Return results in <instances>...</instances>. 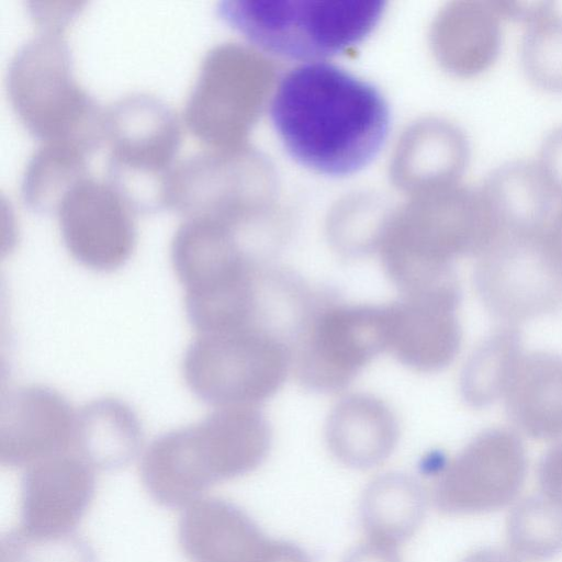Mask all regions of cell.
<instances>
[{
    "label": "cell",
    "instance_id": "obj_1",
    "mask_svg": "<svg viewBox=\"0 0 562 562\" xmlns=\"http://www.w3.org/2000/svg\"><path fill=\"white\" fill-rule=\"evenodd\" d=\"M271 125L302 167L342 178L369 166L391 126V111L371 82L328 60L304 63L278 81L269 103Z\"/></svg>",
    "mask_w": 562,
    "mask_h": 562
},
{
    "label": "cell",
    "instance_id": "obj_2",
    "mask_svg": "<svg viewBox=\"0 0 562 562\" xmlns=\"http://www.w3.org/2000/svg\"><path fill=\"white\" fill-rule=\"evenodd\" d=\"M385 10L382 0H221L218 16L259 50L324 61L362 43Z\"/></svg>",
    "mask_w": 562,
    "mask_h": 562
},
{
    "label": "cell",
    "instance_id": "obj_3",
    "mask_svg": "<svg viewBox=\"0 0 562 562\" xmlns=\"http://www.w3.org/2000/svg\"><path fill=\"white\" fill-rule=\"evenodd\" d=\"M7 91L21 124L41 142L102 143V110L72 74L65 32L40 30L13 54Z\"/></svg>",
    "mask_w": 562,
    "mask_h": 562
},
{
    "label": "cell",
    "instance_id": "obj_4",
    "mask_svg": "<svg viewBox=\"0 0 562 562\" xmlns=\"http://www.w3.org/2000/svg\"><path fill=\"white\" fill-rule=\"evenodd\" d=\"M290 368L289 344L257 324L196 334L181 363L188 389L215 408L256 406L281 387Z\"/></svg>",
    "mask_w": 562,
    "mask_h": 562
},
{
    "label": "cell",
    "instance_id": "obj_5",
    "mask_svg": "<svg viewBox=\"0 0 562 562\" xmlns=\"http://www.w3.org/2000/svg\"><path fill=\"white\" fill-rule=\"evenodd\" d=\"M101 135L108 149L105 178L136 212L161 209L181 142L175 111L150 93H130L103 108Z\"/></svg>",
    "mask_w": 562,
    "mask_h": 562
},
{
    "label": "cell",
    "instance_id": "obj_6",
    "mask_svg": "<svg viewBox=\"0 0 562 562\" xmlns=\"http://www.w3.org/2000/svg\"><path fill=\"white\" fill-rule=\"evenodd\" d=\"M318 294L291 342V367L303 387L335 392L387 349V306L340 303Z\"/></svg>",
    "mask_w": 562,
    "mask_h": 562
},
{
    "label": "cell",
    "instance_id": "obj_7",
    "mask_svg": "<svg viewBox=\"0 0 562 562\" xmlns=\"http://www.w3.org/2000/svg\"><path fill=\"white\" fill-rule=\"evenodd\" d=\"M236 227L207 216L183 217L171 240L175 274L187 317H227L254 295L259 271L236 238Z\"/></svg>",
    "mask_w": 562,
    "mask_h": 562
},
{
    "label": "cell",
    "instance_id": "obj_8",
    "mask_svg": "<svg viewBox=\"0 0 562 562\" xmlns=\"http://www.w3.org/2000/svg\"><path fill=\"white\" fill-rule=\"evenodd\" d=\"M476 258V292L504 325L516 326L562 308V266L542 228L502 229Z\"/></svg>",
    "mask_w": 562,
    "mask_h": 562
},
{
    "label": "cell",
    "instance_id": "obj_9",
    "mask_svg": "<svg viewBox=\"0 0 562 562\" xmlns=\"http://www.w3.org/2000/svg\"><path fill=\"white\" fill-rule=\"evenodd\" d=\"M259 91L254 52L236 43L210 48L186 100L183 121L212 149H232L247 130Z\"/></svg>",
    "mask_w": 562,
    "mask_h": 562
},
{
    "label": "cell",
    "instance_id": "obj_10",
    "mask_svg": "<svg viewBox=\"0 0 562 562\" xmlns=\"http://www.w3.org/2000/svg\"><path fill=\"white\" fill-rule=\"evenodd\" d=\"M526 472L520 438L506 428H490L443 465L434 486V502L450 515L496 510L516 498Z\"/></svg>",
    "mask_w": 562,
    "mask_h": 562
},
{
    "label": "cell",
    "instance_id": "obj_11",
    "mask_svg": "<svg viewBox=\"0 0 562 562\" xmlns=\"http://www.w3.org/2000/svg\"><path fill=\"white\" fill-rule=\"evenodd\" d=\"M55 211L64 245L76 261L112 271L128 260L136 243V211L105 177L79 179Z\"/></svg>",
    "mask_w": 562,
    "mask_h": 562
},
{
    "label": "cell",
    "instance_id": "obj_12",
    "mask_svg": "<svg viewBox=\"0 0 562 562\" xmlns=\"http://www.w3.org/2000/svg\"><path fill=\"white\" fill-rule=\"evenodd\" d=\"M77 412L57 391L24 385L2 398L0 461L27 468L45 458L72 451Z\"/></svg>",
    "mask_w": 562,
    "mask_h": 562
},
{
    "label": "cell",
    "instance_id": "obj_13",
    "mask_svg": "<svg viewBox=\"0 0 562 562\" xmlns=\"http://www.w3.org/2000/svg\"><path fill=\"white\" fill-rule=\"evenodd\" d=\"M94 471L72 451L25 468L19 529L38 536L75 532L94 494Z\"/></svg>",
    "mask_w": 562,
    "mask_h": 562
},
{
    "label": "cell",
    "instance_id": "obj_14",
    "mask_svg": "<svg viewBox=\"0 0 562 562\" xmlns=\"http://www.w3.org/2000/svg\"><path fill=\"white\" fill-rule=\"evenodd\" d=\"M178 541L189 562H269L274 539L234 503L204 496L182 509Z\"/></svg>",
    "mask_w": 562,
    "mask_h": 562
},
{
    "label": "cell",
    "instance_id": "obj_15",
    "mask_svg": "<svg viewBox=\"0 0 562 562\" xmlns=\"http://www.w3.org/2000/svg\"><path fill=\"white\" fill-rule=\"evenodd\" d=\"M387 306V350L404 366L420 372L447 367L461 345L457 308L403 299Z\"/></svg>",
    "mask_w": 562,
    "mask_h": 562
},
{
    "label": "cell",
    "instance_id": "obj_16",
    "mask_svg": "<svg viewBox=\"0 0 562 562\" xmlns=\"http://www.w3.org/2000/svg\"><path fill=\"white\" fill-rule=\"evenodd\" d=\"M398 423L392 409L370 394H351L331 409L325 437L329 451L352 469L383 462L398 440Z\"/></svg>",
    "mask_w": 562,
    "mask_h": 562
},
{
    "label": "cell",
    "instance_id": "obj_17",
    "mask_svg": "<svg viewBox=\"0 0 562 562\" xmlns=\"http://www.w3.org/2000/svg\"><path fill=\"white\" fill-rule=\"evenodd\" d=\"M512 422L535 439L562 436V356L547 351L522 353L505 394Z\"/></svg>",
    "mask_w": 562,
    "mask_h": 562
},
{
    "label": "cell",
    "instance_id": "obj_18",
    "mask_svg": "<svg viewBox=\"0 0 562 562\" xmlns=\"http://www.w3.org/2000/svg\"><path fill=\"white\" fill-rule=\"evenodd\" d=\"M505 19H509L506 1L460 0L449 4L437 27L442 61L461 75L488 68L499 53Z\"/></svg>",
    "mask_w": 562,
    "mask_h": 562
},
{
    "label": "cell",
    "instance_id": "obj_19",
    "mask_svg": "<svg viewBox=\"0 0 562 562\" xmlns=\"http://www.w3.org/2000/svg\"><path fill=\"white\" fill-rule=\"evenodd\" d=\"M196 426L215 484L252 472L268 456L271 430L256 406L218 407Z\"/></svg>",
    "mask_w": 562,
    "mask_h": 562
},
{
    "label": "cell",
    "instance_id": "obj_20",
    "mask_svg": "<svg viewBox=\"0 0 562 562\" xmlns=\"http://www.w3.org/2000/svg\"><path fill=\"white\" fill-rule=\"evenodd\" d=\"M479 189L499 231L543 228L554 211L555 195L536 160H506L487 172Z\"/></svg>",
    "mask_w": 562,
    "mask_h": 562
},
{
    "label": "cell",
    "instance_id": "obj_21",
    "mask_svg": "<svg viewBox=\"0 0 562 562\" xmlns=\"http://www.w3.org/2000/svg\"><path fill=\"white\" fill-rule=\"evenodd\" d=\"M142 440L138 416L117 398H97L77 412L72 452L95 471L124 468L137 456Z\"/></svg>",
    "mask_w": 562,
    "mask_h": 562
},
{
    "label": "cell",
    "instance_id": "obj_22",
    "mask_svg": "<svg viewBox=\"0 0 562 562\" xmlns=\"http://www.w3.org/2000/svg\"><path fill=\"white\" fill-rule=\"evenodd\" d=\"M427 497L412 475L389 472L373 479L360 501V519L369 539L398 546L423 524Z\"/></svg>",
    "mask_w": 562,
    "mask_h": 562
},
{
    "label": "cell",
    "instance_id": "obj_23",
    "mask_svg": "<svg viewBox=\"0 0 562 562\" xmlns=\"http://www.w3.org/2000/svg\"><path fill=\"white\" fill-rule=\"evenodd\" d=\"M97 144L79 138L42 142L29 157L21 177V196L33 211H55L65 192L87 175Z\"/></svg>",
    "mask_w": 562,
    "mask_h": 562
},
{
    "label": "cell",
    "instance_id": "obj_24",
    "mask_svg": "<svg viewBox=\"0 0 562 562\" xmlns=\"http://www.w3.org/2000/svg\"><path fill=\"white\" fill-rule=\"evenodd\" d=\"M522 353L516 326L504 325L483 339L461 371L460 393L465 403L481 408L503 397Z\"/></svg>",
    "mask_w": 562,
    "mask_h": 562
},
{
    "label": "cell",
    "instance_id": "obj_25",
    "mask_svg": "<svg viewBox=\"0 0 562 562\" xmlns=\"http://www.w3.org/2000/svg\"><path fill=\"white\" fill-rule=\"evenodd\" d=\"M522 69L536 86L562 91V11L550 2L529 3L521 18Z\"/></svg>",
    "mask_w": 562,
    "mask_h": 562
},
{
    "label": "cell",
    "instance_id": "obj_26",
    "mask_svg": "<svg viewBox=\"0 0 562 562\" xmlns=\"http://www.w3.org/2000/svg\"><path fill=\"white\" fill-rule=\"evenodd\" d=\"M507 540L516 558L551 560L562 552V507L544 496L521 499L508 515Z\"/></svg>",
    "mask_w": 562,
    "mask_h": 562
},
{
    "label": "cell",
    "instance_id": "obj_27",
    "mask_svg": "<svg viewBox=\"0 0 562 562\" xmlns=\"http://www.w3.org/2000/svg\"><path fill=\"white\" fill-rule=\"evenodd\" d=\"M0 562H94V555L75 532L38 536L18 528L2 539Z\"/></svg>",
    "mask_w": 562,
    "mask_h": 562
},
{
    "label": "cell",
    "instance_id": "obj_28",
    "mask_svg": "<svg viewBox=\"0 0 562 562\" xmlns=\"http://www.w3.org/2000/svg\"><path fill=\"white\" fill-rule=\"evenodd\" d=\"M536 162L553 194L562 198V123L547 131Z\"/></svg>",
    "mask_w": 562,
    "mask_h": 562
},
{
    "label": "cell",
    "instance_id": "obj_29",
    "mask_svg": "<svg viewBox=\"0 0 562 562\" xmlns=\"http://www.w3.org/2000/svg\"><path fill=\"white\" fill-rule=\"evenodd\" d=\"M83 2H29V11L40 30L65 32L74 16L81 10Z\"/></svg>",
    "mask_w": 562,
    "mask_h": 562
},
{
    "label": "cell",
    "instance_id": "obj_30",
    "mask_svg": "<svg viewBox=\"0 0 562 562\" xmlns=\"http://www.w3.org/2000/svg\"><path fill=\"white\" fill-rule=\"evenodd\" d=\"M538 481L543 496L562 507V441L549 449L541 459Z\"/></svg>",
    "mask_w": 562,
    "mask_h": 562
},
{
    "label": "cell",
    "instance_id": "obj_31",
    "mask_svg": "<svg viewBox=\"0 0 562 562\" xmlns=\"http://www.w3.org/2000/svg\"><path fill=\"white\" fill-rule=\"evenodd\" d=\"M341 562H403L396 546L369 539L350 549Z\"/></svg>",
    "mask_w": 562,
    "mask_h": 562
},
{
    "label": "cell",
    "instance_id": "obj_32",
    "mask_svg": "<svg viewBox=\"0 0 562 562\" xmlns=\"http://www.w3.org/2000/svg\"><path fill=\"white\" fill-rule=\"evenodd\" d=\"M542 232L552 254L562 266V205L553 211Z\"/></svg>",
    "mask_w": 562,
    "mask_h": 562
},
{
    "label": "cell",
    "instance_id": "obj_33",
    "mask_svg": "<svg viewBox=\"0 0 562 562\" xmlns=\"http://www.w3.org/2000/svg\"><path fill=\"white\" fill-rule=\"evenodd\" d=\"M271 562H313L301 547L284 540H276Z\"/></svg>",
    "mask_w": 562,
    "mask_h": 562
},
{
    "label": "cell",
    "instance_id": "obj_34",
    "mask_svg": "<svg viewBox=\"0 0 562 562\" xmlns=\"http://www.w3.org/2000/svg\"><path fill=\"white\" fill-rule=\"evenodd\" d=\"M461 562H519V560L507 552L484 548L469 553Z\"/></svg>",
    "mask_w": 562,
    "mask_h": 562
}]
</instances>
